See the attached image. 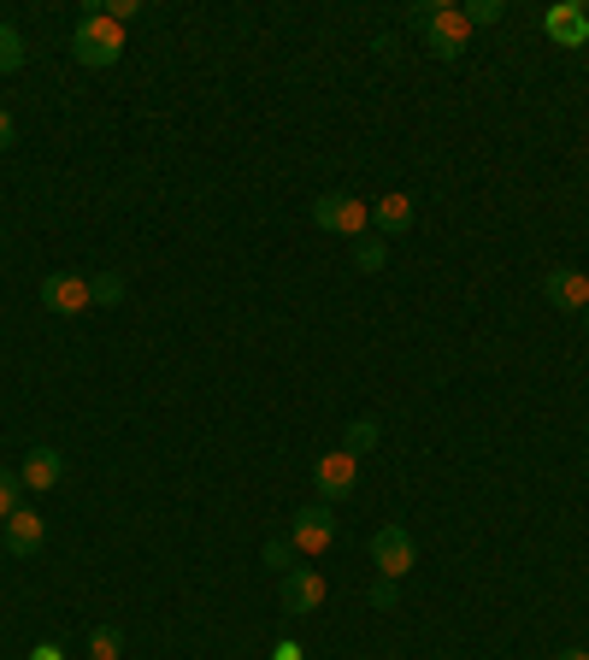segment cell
I'll list each match as a JSON object with an SVG mask.
<instances>
[{"mask_svg": "<svg viewBox=\"0 0 589 660\" xmlns=\"http://www.w3.org/2000/svg\"><path fill=\"white\" fill-rule=\"evenodd\" d=\"M560 660H589V649H566Z\"/></svg>", "mask_w": 589, "mask_h": 660, "instance_id": "obj_27", "label": "cell"}, {"mask_svg": "<svg viewBox=\"0 0 589 660\" xmlns=\"http://www.w3.org/2000/svg\"><path fill=\"white\" fill-rule=\"evenodd\" d=\"M72 54L83 65H118V54H125V30H118L107 12H83V24L72 30Z\"/></svg>", "mask_w": 589, "mask_h": 660, "instance_id": "obj_1", "label": "cell"}, {"mask_svg": "<svg viewBox=\"0 0 589 660\" xmlns=\"http://www.w3.org/2000/svg\"><path fill=\"white\" fill-rule=\"evenodd\" d=\"M24 65V36L12 24H0V72H19Z\"/></svg>", "mask_w": 589, "mask_h": 660, "instance_id": "obj_18", "label": "cell"}, {"mask_svg": "<svg viewBox=\"0 0 589 660\" xmlns=\"http://www.w3.org/2000/svg\"><path fill=\"white\" fill-rule=\"evenodd\" d=\"M366 448H377V419L372 413H360V419H349V431H342V454H366Z\"/></svg>", "mask_w": 589, "mask_h": 660, "instance_id": "obj_14", "label": "cell"}, {"mask_svg": "<svg viewBox=\"0 0 589 660\" xmlns=\"http://www.w3.org/2000/svg\"><path fill=\"white\" fill-rule=\"evenodd\" d=\"M313 218H319V230H331V236H366V225H372V207L366 201H354V195H319L313 201Z\"/></svg>", "mask_w": 589, "mask_h": 660, "instance_id": "obj_2", "label": "cell"}, {"mask_svg": "<svg viewBox=\"0 0 589 660\" xmlns=\"http://www.w3.org/2000/svg\"><path fill=\"white\" fill-rule=\"evenodd\" d=\"M107 19H113V24H125V19H136V0H107Z\"/></svg>", "mask_w": 589, "mask_h": 660, "instance_id": "obj_24", "label": "cell"}, {"mask_svg": "<svg viewBox=\"0 0 589 660\" xmlns=\"http://www.w3.org/2000/svg\"><path fill=\"white\" fill-rule=\"evenodd\" d=\"M19 489H24V478H19L12 466H0V524L19 513Z\"/></svg>", "mask_w": 589, "mask_h": 660, "instance_id": "obj_17", "label": "cell"}, {"mask_svg": "<svg viewBox=\"0 0 589 660\" xmlns=\"http://www.w3.org/2000/svg\"><path fill=\"white\" fill-rule=\"evenodd\" d=\"M89 295L107 301V307H118V301H125V278H118V272H100V278H89Z\"/></svg>", "mask_w": 589, "mask_h": 660, "instance_id": "obj_20", "label": "cell"}, {"mask_svg": "<svg viewBox=\"0 0 589 660\" xmlns=\"http://www.w3.org/2000/svg\"><path fill=\"white\" fill-rule=\"evenodd\" d=\"M583 325H589V307H583Z\"/></svg>", "mask_w": 589, "mask_h": 660, "instance_id": "obj_28", "label": "cell"}, {"mask_svg": "<svg viewBox=\"0 0 589 660\" xmlns=\"http://www.w3.org/2000/svg\"><path fill=\"white\" fill-rule=\"evenodd\" d=\"M543 295H548L560 313H583V307H589V278H583V272H566V266H560V272L543 278Z\"/></svg>", "mask_w": 589, "mask_h": 660, "instance_id": "obj_9", "label": "cell"}, {"mask_svg": "<svg viewBox=\"0 0 589 660\" xmlns=\"http://www.w3.org/2000/svg\"><path fill=\"white\" fill-rule=\"evenodd\" d=\"M372 607H395V578H377L372 584Z\"/></svg>", "mask_w": 589, "mask_h": 660, "instance_id": "obj_22", "label": "cell"}, {"mask_svg": "<svg viewBox=\"0 0 589 660\" xmlns=\"http://www.w3.org/2000/svg\"><path fill=\"white\" fill-rule=\"evenodd\" d=\"M460 19L465 24H495V19H507V7H501V0H472V7H460Z\"/></svg>", "mask_w": 589, "mask_h": 660, "instance_id": "obj_19", "label": "cell"}, {"mask_svg": "<svg viewBox=\"0 0 589 660\" xmlns=\"http://www.w3.org/2000/svg\"><path fill=\"white\" fill-rule=\"evenodd\" d=\"M548 36L560 42V47H583L589 42V12L583 7H571V0H560V7H548Z\"/></svg>", "mask_w": 589, "mask_h": 660, "instance_id": "obj_10", "label": "cell"}, {"mask_svg": "<svg viewBox=\"0 0 589 660\" xmlns=\"http://www.w3.org/2000/svg\"><path fill=\"white\" fill-rule=\"evenodd\" d=\"M271 660H307V654H301V642H294V637H283V642H271Z\"/></svg>", "mask_w": 589, "mask_h": 660, "instance_id": "obj_23", "label": "cell"}, {"mask_svg": "<svg viewBox=\"0 0 589 660\" xmlns=\"http://www.w3.org/2000/svg\"><path fill=\"white\" fill-rule=\"evenodd\" d=\"M89 654L95 660H118V654H125V631H118V625H95V631H89Z\"/></svg>", "mask_w": 589, "mask_h": 660, "instance_id": "obj_15", "label": "cell"}, {"mask_svg": "<svg viewBox=\"0 0 589 660\" xmlns=\"http://www.w3.org/2000/svg\"><path fill=\"white\" fill-rule=\"evenodd\" d=\"M289 561H294V543H289V537L266 543V566H283V572H289Z\"/></svg>", "mask_w": 589, "mask_h": 660, "instance_id": "obj_21", "label": "cell"}, {"mask_svg": "<svg viewBox=\"0 0 589 660\" xmlns=\"http://www.w3.org/2000/svg\"><path fill=\"white\" fill-rule=\"evenodd\" d=\"M384 260H389L384 236H360V242H354V266H360V272H384Z\"/></svg>", "mask_w": 589, "mask_h": 660, "instance_id": "obj_16", "label": "cell"}, {"mask_svg": "<svg viewBox=\"0 0 589 660\" xmlns=\"http://www.w3.org/2000/svg\"><path fill=\"white\" fill-rule=\"evenodd\" d=\"M289 543L294 554H324L336 543V513H331V501H313V507H301L289 524Z\"/></svg>", "mask_w": 589, "mask_h": 660, "instance_id": "obj_4", "label": "cell"}, {"mask_svg": "<svg viewBox=\"0 0 589 660\" xmlns=\"http://www.w3.org/2000/svg\"><path fill=\"white\" fill-rule=\"evenodd\" d=\"M42 301H47L54 313H83L95 295H89V278H77V272H54V278L42 283Z\"/></svg>", "mask_w": 589, "mask_h": 660, "instance_id": "obj_8", "label": "cell"}, {"mask_svg": "<svg viewBox=\"0 0 589 660\" xmlns=\"http://www.w3.org/2000/svg\"><path fill=\"white\" fill-rule=\"evenodd\" d=\"M12 137H19V125H12V112L0 107V154H7V148H12Z\"/></svg>", "mask_w": 589, "mask_h": 660, "instance_id": "obj_25", "label": "cell"}, {"mask_svg": "<svg viewBox=\"0 0 589 660\" xmlns=\"http://www.w3.org/2000/svg\"><path fill=\"white\" fill-rule=\"evenodd\" d=\"M419 30H425V47L437 59H460L465 42H472V24L460 19V7H430V19Z\"/></svg>", "mask_w": 589, "mask_h": 660, "instance_id": "obj_3", "label": "cell"}, {"mask_svg": "<svg viewBox=\"0 0 589 660\" xmlns=\"http://www.w3.org/2000/svg\"><path fill=\"white\" fill-rule=\"evenodd\" d=\"M30 660H65V649H60V642H36V649H30Z\"/></svg>", "mask_w": 589, "mask_h": 660, "instance_id": "obj_26", "label": "cell"}, {"mask_svg": "<svg viewBox=\"0 0 589 660\" xmlns=\"http://www.w3.org/2000/svg\"><path fill=\"white\" fill-rule=\"evenodd\" d=\"M19 478H24V489H54L60 478H65V454L60 448H30L24 454V466H19Z\"/></svg>", "mask_w": 589, "mask_h": 660, "instance_id": "obj_11", "label": "cell"}, {"mask_svg": "<svg viewBox=\"0 0 589 660\" xmlns=\"http://www.w3.org/2000/svg\"><path fill=\"white\" fill-rule=\"evenodd\" d=\"M372 561L384 578H401V572H413V561H419V549H413V537L401 524H384V531L372 537Z\"/></svg>", "mask_w": 589, "mask_h": 660, "instance_id": "obj_5", "label": "cell"}, {"mask_svg": "<svg viewBox=\"0 0 589 660\" xmlns=\"http://www.w3.org/2000/svg\"><path fill=\"white\" fill-rule=\"evenodd\" d=\"M313 484H319V501H342L360 484V461H354V454H342V448L324 454V461L313 466Z\"/></svg>", "mask_w": 589, "mask_h": 660, "instance_id": "obj_6", "label": "cell"}, {"mask_svg": "<svg viewBox=\"0 0 589 660\" xmlns=\"http://www.w3.org/2000/svg\"><path fill=\"white\" fill-rule=\"evenodd\" d=\"M372 218H377V230H384V236H407L413 230V195L384 190V195H377V207H372Z\"/></svg>", "mask_w": 589, "mask_h": 660, "instance_id": "obj_13", "label": "cell"}, {"mask_svg": "<svg viewBox=\"0 0 589 660\" xmlns=\"http://www.w3.org/2000/svg\"><path fill=\"white\" fill-rule=\"evenodd\" d=\"M283 607L289 614H319L324 607V578L319 572H307V566L283 572Z\"/></svg>", "mask_w": 589, "mask_h": 660, "instance_id": "obj_7", "label": "cell"}, {"mask_svg": "<svg viewBox=\"0 0 589 660\" xmlns=\"http://www.w3.org/2000/svg\"><path fill=\"white\" fill-rule=\"evenodd\" d=\"M0 531H7V549H12V554H36V549H42V531H47V524H42V513H36V507H19V513H12L7 524H0Z\"/></svg>", "mask_w": 589, "mask_h": 660, "instance_id": "obj_12", "label": "cell"}]
</instances>
